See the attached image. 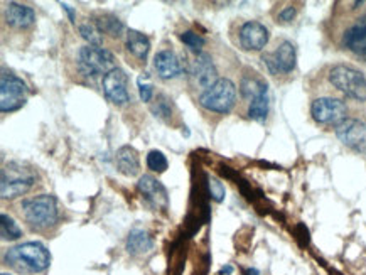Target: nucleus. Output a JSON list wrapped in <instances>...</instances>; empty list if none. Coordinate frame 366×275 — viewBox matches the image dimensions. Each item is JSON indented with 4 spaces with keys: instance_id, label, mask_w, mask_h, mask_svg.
<instances>
[{
    "instance_id": "obj_23",
    "label": "nucleus",
    "mask_w": 366,
    "mask_h": 275,
    "mask_svg": "<svg viewBox=\"0 0 366 275\" xmlns=\"http://www.w3.org/2000/svg\"><path fill=\"white\" fill-rule=\"evenodd\" d=\"M268 110H270V98H268V93H265V95L261 96H257L255 100H252V102L248 103V117L259 124H264L265 120H267Z\"/></svg>"
},
{
    "instance_id": "obj_28",
    "label": "nucleus",
    "mask_w": 366,
    "mask_h": 275,
    "mask_svg": "<svg viewBox=\"0 0 366 275\" xmlns=\"http://www.w3.org/2000/svg\"><path fill=\"white\" fill-rule=\"evenodd\" d=\"M181 41H183L189 50H192L196 52V54H199L201 52V47L204 46V39L201 38L198 32H192V31H186L181 34Z\"/></svg>"
},
{
    "instance_id": "obj_15",
    "label": "nucleus",
    "mask_w": 366,
    "mask_h": 275,
    "mask_svg": "<svg viewBox=\"0 0 366 275\" xmlns=\"http://www.w3.org/2000/svg\"><path fill=\"white\" fill-rule=\"evenodd\" d=\"M137 188H139V191L142 193V196L146 198V201L151 206H154V208H167V191L155 177L142 176L139 183H137Z\"/></svg>"
},
{
    "instance_id": "obj_30",
    "label": "nucleus",
    "mask_w": 366,
    "mask_h": 275,
    "mask_svg": "<svg viewBox=\"0 0 366 275\" xmlns=\"http://www.w3.org/2000/svg\"><path fill=\"white\" fill-rule=\"evenodd\" d=\"M137 83H139V93H140V98H142V102H151L152 95H154V87H152V83L148 82L147 76H139V80H137Z\"/></svg>"
},
{
    "instance_id": "obj_35",
    "label": "nucleus",
    "mask_w": 366,
    "mask_h": 275,
    "mask_svg": "<svg viewBox=\"0 0 366 275\" xmlns=\"http://www.w3.org/2000/svg\"><path fill=\"white\" fill-rule=\"evenodd\" d=\"M2 275H10V274H2Z\"/></svg>"
},
{
    "instance_id": "obj_2",
    "label": "nucleus",
    "mask_w": 366,
    "mask_h": 275,
    "mask_svg": "<svg viewBox=\"0 0 366 275\" xmlns=\"http://www.w3.org/2000/svg\"><path fill=\"white\" fill-rule=\"evenodd\" d=\"M328 80L346 98L366 102V76L349 64H335L329 68Z\"/></svg>"
},
{
    "instance_id": "obj_20",
    "label": "nucleus",
    "mask_w": 366,
    "mask_h": 275,
    "mask_svg": "<svg viewBox=\"0 0 366 275\" xmlns=\"http://www.w3.org/2000/svg\"><path fill=\"white\" fill-rule=\"evenodd\" d=\"M152 246H154V240H152L151 235H148L147 232H144V230L135 228L128 233L127 244H125V248L128 253L142 255V253L148 252Z\"/></svg>"
},
{
    "instance_id": "obj_9",
    "label": "nucleus",
    "mask_w": 366,
    "mask_h": 275,
    "mask_svg": "<svg viewBox=\"0 0 366 275\" xmlns=\"http://www.w3.org/2000/svg\"><path fill=\"white\" fill-rule=\"evenodd\" d=\"M261 59H264L265 66L270 71V75H289V73L296 70L297 64L296 46L291 41H280L275 50L272 52H265Z\"/></svg>"
},
{
    "instance_id": "obj_21",
    "label": "nucleus",
    "mask_w": 366,
    "mask_h": 275,
    "mask_svg": "<svg viewBox=\"0 0 366 275\" xmlns=\"http://www.w3.org/2000/svg\"><path fill=\"white\" fill-rule=\"evenodd\" d=\"M93 24L98 27L102 34H108L112 38H120L123 31H125L123 22L119 17H115L114 14H98L93 19Z\"/></svg>"
},
{
    "instance_id": "obj_26",
    "label": "nucleus",
    "mask_w": 366,
    "mask_h": 275,
    "mask_svg": "<svg viewBox=\"0 0 366 275\" xmlns=\"http://www.w3.org/2000/svg\"><path fill=\"white\" fill-rule=\"evenodd\" d=\"M152 113H154L155 117H159V119L166 120V122H167V120L171 119V115H172V103H171V100H169L166 95L157 96L155 103L152 105Z\"/></svg>"
},
{
    "instance_id": "obj_16",
    "label": "nucleus",
    "mask_w": 366,
    "mask_h": 275,
    "mask_svg": "<svg viewBox=\"0 0 366 275\" xmlns=\"http://www.w3.org/2000/svg\"><path fill=\"white\" fill-rule=\"evenodd\" d=\"M154 68L157 75L162 80H174L183 73V63L176 56V52L164 50L157 52L154 58Z\"/></svg>"
},
{
    "instance_id": "obj_11",
    "label": "nucleus",
    "mask_w": 366,
    "mask_h": 275,
    "mask_svg": "<svg viewBox=\"0 0 366 275\" xmlns=\"http://www.w3.org/2000/svg\"><path fill=\"white\" fill-rule=\"evenodd\" d=\"M103 93L107 98L115 105H125L130 102V93H128V78L125 71L115 68L103 76L102 80Z\"/></svg>"
},
{
    "instance_id": "obj_27",
    "label": "nucleus",
    "mask_w": 366,
    "mask_h": 275,
    "mask_svg": "<svg viewBox=\"0 0 366 275\" xmlns=\"http://www.w3.org/2000/svg\"><path fill=\"white\" fill-rule=\"evenodd\" d=\"M167 159L160 151H151L147 154V168L154 172H164L167 169Z\"/></svg>"
},
{
    "instance_id": "obj_24",
    "label": "nucleus",
    "mask_w": 366,
    "mask_h": 275,
    "mask_svg": "<svg viewBox=\"0 0 366 275\" xmlns=\"http://www.w3.org/2000/svg\"><path fill=\"white\" fill-rule=\"evenodd\" d=\"M0 233H2L3 240H19L22 237V230L19 228V225L9 216V214H2L0 216Z\"/></svg>"
},
{
    "instance_id": "obj_13",
    "label": "nucleus",
    "mask_w": 366,
    "mask_h": 275,
    "mask_svg": "<svg viewBox=\"0 0 366 275\" xmlns=\"http://www.w3.org/2000/svg\"><path fill=\"white\" fill-rule=\"evenodd\" d=\"M341 46L353 54L366 58V14L356 17L341 36Z\"/></svg>"
},
{
    "instance_id": "obj_5",
    "label": "nucleus",
    "mask_w": 366,
    "mask_h": 275,
    "mask_svg": "<svg viewBox=\"0 0 366 275\" xmlns=\"http://www.w3.org/2000/svg\"><path fill=\"white\" fill-rule=\"evenodd\" d=\"M236 102V87L231 80L220 78L199 96L201 107L209 112L228 113Z\"/></svg>"
},
{
    "instance_id": "obj_4",
    "label": "nucleus",
    "mask_w": 366,
    "mask_h": 275,
    "mask_svg": "<svg viewBox=\"0 0 366 275\" xmlns=\"http://www.w3.org/2000/svg\"><path fill=\"white\" fill-rule=\"evenodd\" d=\"M78 68L84 76H91V78L100 75L105 76L116 68L115 56L102 46L86 44L78 51Z\"/></svg>"
},
{
    "instance_id": "obj_8",
    "label": "nucleus",
    "mask_w": 366,
    "mask_h": 275,
    "mask_svg": "<svg viewBox=\"0 0 366 275\" xmlns=\"http://www.w3.org/2000/svg\"><path fill=\"white\" fill-rule=\"evenodd\" d=\"M311 115L321 125H340L348 119V105L335 96H321L312 102Z\"/></svg>"
},
{
    "instance_id": "obj_6",
    "label": "nucleus",
    "mask_w": 366,
    "mask_h": 275,
    "mask_svg": "<svg viewBox=\"0 0 366 275\" xmlns=\"http://www.w3.org/2000/svg\"><path fill=\"white\" fill-rule=\"evenodd\" d=\"M36 183V174L31 169H24L21 163H10L2 169L0 193L3 200L26 194Z\"/></svg>"
},
{
    "instance_id": "obj_33",
    "label": "nucleus",
    "mask_w": 366,
    "mask_h": 275,
    "mask_svg": "<svg viewBox=\"0 0 366 275\" xmlns=\"http://www.w3.org/2000/svg\"><path fill=\"white\" fill-rule=\"evenodd\" d=\"M231 272H233V267H231V265L223 267V269L220 270V274H231Z\"/></svg>"
},
{
    "instance_id": "obj_3",
    "label": "nucleus",
    "mask_w": 366,
    "mask_h": 275,
    "mask_svg": "<svg viewBox=\"0 0 366 275\" xmlns=\"http://www.w3.org/2000/svg\"><path fill=\"white\" fill-rule=\"evenodd\" d=\"M21 214L34 230H46L58 223V205L49 194L29 198L21 203Z\"/></svg>"
},
{
    "instance_id": "obj_34",
    "label": "nucleus",
    "mask_w": 366,
    "mask_h": 275,
    "mask_svg": "<svg viewBox=\"0 0 366 275\" xmlns=\"http://www.w3.org/2000/svg\"><path fill=\"white\" fill-rule=\"evenodd\" d=\"M247 275H260V272L257 269H248L247 270Z\"/></svg>"
},
{
    "instance_id": "obj_22",
    "label": "nucleus",
    "mask_w": 366,
    "mask_h": 275,
    "mask_svg": "<svg viewBox=\"0 0 366 275\" xmlns=\"http://www.w3.org/2000/svg\"><path fill=\"white\" fill-rule=\"evenodd\" d=\"M240 88H241V95L248 100V103H250L252 100H255L257 96H261L265 95V93H268L267 83H265L264 80H260L259 76H243Z\"/></svg>"
},
{
    "instance_id": "obj_29",
    "label": "nucleus",
    "mask_w": 366,
    "mask_h": 275,
    "mask_svg": "<svg viewBox=\"0 0 366 275\" xmlns=\"http://www.w3.org/2000/svg\"><path fill=\"white\" fill-rule=\"evenodd\" d=\"M208 189H209V196H211L213 200L216 201V203H221V201L224 200V194H227V191H224V186L220 179L209 176L208 177Z\"/></svg>"
},
{
    "instance_id": "obj_32",
    "label": "nucleus",
    "mask_w": 366,
    "mask_h": 275,
    "mask_svg": "<svg viewBox=\"0 0 366 275\" xmlns=\"http://www.w3.org/2000/svg\"><path fill=\"white\" fill-rule=\"evenodd\" d=\"M61 7H63V9L64 10H66L68 12V15H70V19H71V22H75V12L73 10H71V7L70 6H68V3H61Z\"/></svg>"
},
{
    "instance_id": "obj_1",
    "label": "nucleus",
    "mask_w": 366,
    "mask_h": 275,
    "mask_svg": "<svg viewBox=\"0 0 366 275\" xmlns=\"http://www.w3.org/2000/svg\"><path fill=\"white\" fill-rule=\"evenodd\" d=\"M3 262L19 274H41L51 264V255L47 248L39 241H26V244L12 246L3 255Z\"/></svg>"
},
{
    "instance_id": "obj_31",
    "label": "nucleus",
    "mask_w": 366,
    "mask_h": 275,
    "mask_svg": "<svg viewBox=\"0 0 366 275\" xmlns=\"http://www.w3.org/2000/svg\"><path fill=\"white\" fill-rule=\"evenodd\" d=\"M296 14H297L296 7H292V6L285 7V9L280 10L279 21H280V22H292L293 17H296Z\"/></svg>"
},
{
    "instance_id": "obj_25",
    "label": "nucleus",
    "mask_w": 366,
    "mask_h": 275,
    "mask_svg": "<svg viewBox=\"0 0 366 275\" xmlns=\"http://www.w3.org/2000/svg\"><path fill=\"white\" fill-rule=\"evenodd\" d=\"M79 34H82L84 41H88V44H91V46H100V44L103 43L102 32H100V29L93 22L82 24V26H79Z\"/></svg>"
},
{
    "instance_id": "obj_19",
    "label": "nucleus",
    "mask_w": 366,
    "mask_h": 275,
    "mask_svg": "<svg viewBox=\"0 0 366 275\" xmlns=\"http://www.w3.org/2000/svg\"><path fill=\"white\" fill-rule=\"evenodd\" d=\"M125 46L128 52H130L132 56H135L137 59H140V61H146L148 51H151V41H148L147 36L134 29L127 31Z\"/></svg>"
},
{
    "instance_id": "obj_18",
    "label": "nucleus",
    "mask_w": 366,
    "mask_h": 275,
    "mask_svg": "<svg viewBox=\"0 0 366 275\" xmlns=\"http://www.w3.org/2000/svg\"><path fill=\"white\" fill-rule=\"evenodd\" d=\"M115 163L119 171L125 174V176H137L140 171L139 154H137L135 149L130 147V145H123V147H120L119 151H116Z\"/></svg>"
},
{
    "instance_id": "obj_14",
    "label": "nucleus",
    "mask_w": 366,
    "mask_h": 275,
    "mask_svg": "<svg viewBox=\"0 0 366 275\" xmlns=\"http://www.w3.org/2000/svg\"><path fill=\"white\" fill-rule=\"evenodd\" d=\"M270 39V32L264 24L248 21L240 27V46L245 51H261Z\"/></svg>"
},
{
    "instance_id": "obj_17",
    "label": "nucleus",
    "mask_w": 366,
    "mask_h": 275,
    "mask_svg": "<svg viewBox=\"0 0 366 275\" xmlns=\"http://www.w3.org/2000/svg\"><path fill=\"white\" fill-rule=\"evenodd\" d=\"M3 17H6V22L9 26L17 27V29H26V27H31L36 22V12L31 7L22 6V3L9 2L6 10H3Z\"/></svg>"
},
{
    "instance_id": "obj_7",
    "label": "nucleus",
    "mask_w": 366,
    "mask_h": 275,
    "mask_svg": "<svg viewBox=\"0 0 366 275\" xmlns=\"http://www.w3.org/2000/svg\"><path fill=\"white\" fill-rule=\"evenodd\" d=\"M27 87L19 76L2 71L0 76V110L3 113L15 112L26 105Z\"/></svg>"
},
{
    "instance_id": "obj_12",
    "label": "nucleus",
    "mask_w": 366,
    "mask_h": 275,
    "mask_svg": "<svg viewBox=\"0 0 366 275\" xmlns=\"http://www.w3.org/2000/svg\"><path fill=\"white\" fill-rule=\"evenodd\" d=\"M337 139L346 147L356 152H366V125L356 119H346L344 122L336 125Z\"/></svg>"
},
{
    "instance_id": "obj_10",
    "label": "nucleus",
    "mask_w": 366,
    "mask_h": 275,
    "mask_svg": "<svg viewBox=\"0 0 366 275\" xmlns=\"http://www.w3.org/2000/svg\"><path fill=\"white\" fill-rule=\"evenodd\" d=\"M216 75L218 73H216L211 56L206 54V52L196 54L195 59L189 64V78H191L192 87L199 88V90H208L211 84L218 82L220 78Z\"/></svg>"
}]
</instances>
